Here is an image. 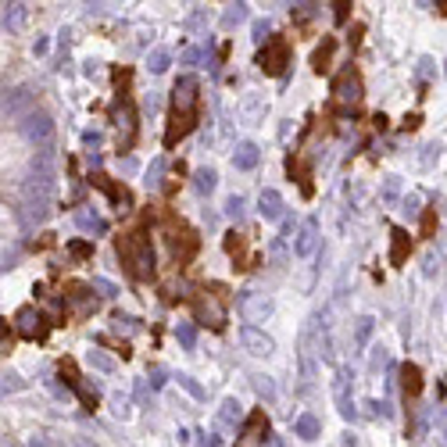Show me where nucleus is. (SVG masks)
<instances>
[{
	"instance_id": "1",
	"label": "nucleus",
	"mask_w": 447,
	"mask_h": 447,
	"mask_svg": "<svg viewBox=\"0 0 447 447\" xmlns=\"http://www.w3.org/2000/svg\"><path fill=\"white\" fill-rule=\"evenodd\" d=\"M118 258H122L125 268H129L133 279H151V276H154V247H151V240H147L143 233L122 236Z\"/></svg>"
},
{
	"instance_id": "2",
	"label": "nucleus",
	"mask_w": 447,
	"mask_h": 447,
	"mask_svg": "<svg viewBox=\"0 0 447 447\" xmlns=\"http://www.w3.org/2000/svg\"><path fill=\"white\" fill-rule=\"evenodd\" d=\"M197 101H201V79L197 75H179L172 86V115H194L197 118Z\"/></svg>"
},
{
	"instance_id": "3",
	"label": "nucleus",
	"mask_w": 447,
	"mask_h": 447,
	"mask_svg": "<svg viewBox=\"0 0 447 447\" xmlns=\"http://www.w3.org/2000/svg\"><path fill=\"white\" fill-rule=\"evenodd\" d=\"M111 122H115V129H118V151H133V143H136V107H133L129 97L111 104Z\"/></svg>"
},
{
	"instance_id": "4",
	"label": "nucleus",
	"mask_w": 447,
	"mask_h": 447,
	"mask_svg": "<svg viewBox=\"0 0 447 447\" xmlns=\"http://www.w3.org/2000/svg\"><path fill=\"white\" fill-rule=\"evenodd\" d=\"M333 401H337V411L344 422H355L358 419V408H355V397H350V369H337L333 376Z\"/></svg>"
},
{
	"instance_id": "5",
	"label": "nucleus",
	"mask_w": 447,
	"mask_h": 447,
	"mask_svg": "<svg viewBox=\"0 0 447 447\" xmlns=\"http://www.w3.org/2000/svg\"><path fill=\"white\" fill-rule=\"evenodd\" d=\"M272 311H276V305H272V297H268V294L247 290V294L240 297V315L247 318V326L268 322V318H272Z\"/></svg>"
},
{
	"instance_id": "6",
	"label": "nucleus",
	"mask_w": 447,
	"mask_h": 447,
	"mask_svg": "<svg viewBox=\"0 0 447 447\" xmlns=\"http://www.w3.org/2000/svg\"><path fill=\"white\" fill-rule=\"evenodd\" d=\"M18 133L29 140V143H51L54 140V118L47 115V111H33V115H25L22 122H18Z\"/></svg>"
},
{
	"instance_id": "7",
	"label": "nucleus",
	"mask_w": 447,
	"mask_h": 447,
	"mask_svg": "<svg viewBox=\"0 0 447 447\" xmlns=\"http://www.w3.org/2000/svg\"><path fill=\"white\" fill-rule=\"evenodd\" d=\"M36 104V86H14V90H4V118H25V115H33V107Z\"/></svg>"
},
{
	"instance_id": "8",
	"label": "nucleus",
	"mask_w": 447,
	"mask_h": 447,
	"mask_svg": "<svg viewBox=\"0 0 447 447\" xmlns=\"http://www.w3.org/2000/svg\"><path fill=\"white\" fill-rule=\"evenodd\" d=\"M258 65H261V72H268V75H283L286 65H290V47H286L283 40H268L265 51L258 54Z\"/></svg>"
},
{
	"instance_id": "9",
	"label": "nucleus",
	"mask_w": 447,
	"mask_h": 447,
	"mask_svg": "<svg viewBox=\"0 0 447 447\" xmlns=\"http://www.w3.org/2000/svg\"><path fill=\"white\" fill-rule=\"evenodd\" d=\"M261 444H268V419H265V411H251L236 447H261Z\"/></svg>"
},
{
	"instance_id": "10",
	"label": "nucleus",
	"mask_w": 447,
	"mask_h": 447,
	"mask_svg": "<svg viewBox=\"0 0 447 447\" xmlns=\"http://www.w3.org/2000/svg\"><path fill=\"white\" fill-rule=\"evenodd\" d=\"M315 251H318V218L308 215L297 226V233H294V254H297V258H311Z\"/></svg>"
},
{
	"instance_id": "11",
	"label": "nucleus",
	"mask_w": 447,
	"mask_h": 447,
	"mask_svg": "<svg viewBox=\"0 0 447 447\" xmlns=\"http://www.w3.org/2000/svg\"><path fill=\"white\" fill-rule=\"evenodd\" d=\"M333 93H337L340 104H358L361 101V75L355 68H344L337 79H333Z\"/></svg>"
},
{
	"instance_id": "12",
	"label": "nucleus",
	"mask_w": 447,
	"mask_h": 447,
	"mask_svg": "<svg viewBox=\"0 0 447 447\" xmlns=\"http://www.w3.org/2000/svg\"><path fill=\"white\" fill-rule=\"evenodd\" d=\"M240 344H244V350H251L254 358H268L276 350V340L268 337L265 329H258V326H244L240 329Z\"/></svg>"
},
{
	"instance_id": "13",
	"label": "nucleus",
	"mask_w": 447,
	"mask_h": 447,
	"mask_svg": "<svg viewBox=\"0 0 447 447\" xmlns=\"http://www.w3.org/2000/svg\"><path fill=\"white\" fill-rule=\"evenodd\" d=\"M194 311H197V322H204V326H212V329H222L226 326V308L218 305V297H197V305H194Z\"/></svg>"
},
{
	"instance_id": "14",
	"label": "nucleus",
	"mask_w": 447,
	"mask_h": 447,
	"mask_svg": "<svg viewBox=\"0 0 447 447\" xmlns=\"http://www.w3.org/2000/svg\"><path fill=\"white\" fill-rule=\"evenodd\" d=\"M236 115H240L244 125H261L265 122V97L261 93H247L240 101V107H236Z\"/></svg>"
},
{
	"instance_id": "15",
	"label": "nucleus",
	"mask_w": 447,
	"mask_h": 447,
	"mask_svg": "<svg viewBox=\"0 0 447 447\" xmlns=\"http://www.w3.org/2000/svg\"><path fill=\"white\" fill-rule=\"evenodd\" d=\"M283 212H286V204H283V194L279 190H261V197H258V215L265 218V222H279L283 218Z\"/></svg>"
},
{
	"instance_id": "16",
	"label": "nucleus",
	"mask_w": 447,
	"mask_h": 447,
	"mask_svg": "<svg viewBox=\"0 0 447 447\" xmlns=\"http://www.w3.org/2000/svg\"><path fill=\"white\" fill-rule=\"evenodd\" d=\"M14 326H18V333H22V337H29V340H33V337H43V315L36 311V308H18V315H14Z\"/></svg>"
},
{
	"instance_id": "17",
	"label": "nucleus",
	"mask_w": 447,
	"mask_h": 447,
	"mask_svg": "<svg viewBox=\"0 0 447 447\" xmlns=\"http://www.w3.org/2000/svg\"><path fill=\"white\" fill-rule=\"evenodd\" d=\"M258 162H261V147H258V143H251V140L236 143V151H233V165H236V168H240V172H251Z\"/></svg>"
},
{
	"instance_id": "18",
	"label": "nucleus",
	"mask_w": 447,
	"mask_h": 447,
	"mask_svg": "<svg viewBox=\"0 0 447 447\" xmlns=\"http://www.w3.org/2000/svg\"><path fill=\"white\" fill-rule=\"evenodd\" d=\"M408 251H411L408 229L394 226V229H390V265H405V261H408Z\"/></svg>"
},
{
	"instance_id": "19",
	"label": "nucleus",
	"mask_w": 447,
	"mask_h": 447,
	"mask_svg": "<svg viewBox=\"0 0 447 447\" xmlns=\"http://www.w3.org/2000/svg\"><path fill=\"white\" fill-rule=\"evenodd\" d=\"M297 350H301V376H305L308 383L315 379V347H311V326L301 333V344H297Z\"/></svg>"
},
{
	"instance_id": "20",
	"label": "nucleus",
	"mask_w": 447,
	"mask_h": 447,
	"mask_svg": "<svg viewBox=\"0 0 447 447\" xmlns=\"http://www.w3.org/2000/svg\"><path fill=\"white\" fill-rule=\"evenodd\" d=\"M25 18H29V4H4V14H0V22H4V33H18V29L25 25Z\"/></svg>"
},
{
	"instance_id": "21",
	"label": "nucleus",
	"mask_w": 447,
	"mask_h": 447,
	"mask_svg": "<svg viewBox=\"0 0 447 447\" xmlns=\"http://www.w3.org/2000/svg\"><path fill=\"white\" fill-rule=\"evenodd\" d=\"M240 419H244V405L236 401V397H226V401H222V408H218V419H215V422H218L222 429H233Z\"/></svg>"
},
{
	"instance_id": "22",
	"label": "nucleus",
	"mask_w": 447,
	"mask_h": 447,
	"mask_svg": "<svg viewBox=\"0 0 447 447\" xmlns=\"http://www.w3.org/2000/svg\"><path fill=\"white\" fill-rule=\"evenodd\" d=\"M294 433L301 440H318V433H322V422H318V415L305 411V415H297V422H294Z\"/></svg>"
},
{
	"instance_id": "23",
	"label": "nucleus",
	"mask_w": 447,
	"mask_h": 447,
	"mask_svg": "<svg viewBox=\"0 0 447 447\" xmlns=\"http://www.w3.org/2000/svg\"><path fill=\"white\" fill-rule=\"evenodd\" d=\"M372 329H376V318H372V315H361L358 322H355V355H361V350L369 347Z\"/></svg>"
},
{
	"instance_id": "24",
	"label": "nucleus",
	"mask_w": 447,
	"mask_h": 447,
	"mask_svg": "<svg viewBox=\"0 0 447 447\" xmlns=\"http://www.w3.org/2000/svg\"><path fill=\"white\" fill-rule=\"evenodd\" d=\"M75 226L86 229V233H107V222L97 212H90V207H79L75 212Z\"/></svg>"
},
{
	"instance_id": "25",
	"label": "nucleus",
	"mask_w": 447,
	"mask_h": 447,
	"mask_svg": "<svg viewBox=\"0 0 447 447\" xmlns=\"http://www.w3.org/2000/svg\"><path fill=\"white\" fill-rule=\"evenodd\" d=\"M168 65H172V51H168V47H154V51L147 54V68H151L154 75L168 72Z\"/></svg>"
},
{
	"instance_id": "26",
	"label": "nucleus",
	"mask_w": 447,
	"mask_h": 447,
	"mask_svg": "<svg viewBox=\"0 0 447 447\" xmlns=\"http://www.w3.org/2000/svg\"><path fill=\"white\" fill-rule=\"evenodd\" d=\"M247 18V4L244 0H236V4H226V11H222V29H236Z\"/></svg>"
},
{
	"instance_id": "27",
	"label": "nucleus",
	"mask_w": 447,
	"mask_h": 447,
	"mask_svg": "<svg viewBox=\"0 0 447 447\" xmlns=\"http://www.w3.org/2000/svg\"><path fill=\"white\" fill-rule=\"evenodd\" d=\"M201 29H207V8H194L183 22V33H190V36H197Z\"/></svg>"
},
{
	"instance_id": "28",
	"label": "nucleus",
	"mask_w": 447,
	"mask_h": 447,
	"mask_svg": "<svg viewBox=\"0 0 447 447\" xmlns=\"http://www.w3.org/2000/svg\"><path fill=\"white\" fill-rule=\"evenodd\" d=\"M215 186H218L215 168H197V172H194V190H197V194H212Z\"/></svg>"
},
{
	"instance_id": "29",
	"label": "nucleus",
	"mask_w": 447,
	"mask_h": 447,
	"mask_svg": "<svg viewBox=\"0 0 447 447\" xmlns=\"http://www.w3.org/2000/svg\"><path fill=\"white\" fill-rule=\"evenodd\" d=\"M401 379H405V394L408 397H415L422 390V372H419V365H405L401 369Z\"/></svg>"
},
{
	"instance_id": "30",
	"label": "nucleus",
	"mask_w": 447,
	"mask_h": 447,
	"mask_svg": "<svg viewBox=\"0 0 447 447\" xmlns=\"http://www.w3.org/2000/svg\"><path fill=\"white\" fill-rule=\"evenodd\" d=\"M333 47H337V40H333V36H326V40H322V47H318V51H315V58H311L315 72H326V68H329V54H333Z\"/></svg>"
},
{
	"instance_id": "31",
	"label": "nucleus",
	"mask_w": 447,
	"mask_h": 447,
	"mask_svg": "<svg viewBox=\"0 0 447 447\" xmlns=\"http://www.w3.org/2000/svg\"><path fill=\"white\" fill-rule=\"evenodd\" d=\"M143 183H147V190H162V183H165V157H154Z\"/></svg>"
},
{
	"instance_id": "32",
	"label": "nucleus",
	"mask_w": 447,
	"mask_h": 447,
	"mask_svg": "<svg viewBox=\"0 0 447 447\" xmlns=\"http://www.w3.org/2000/svg\"><path fill=\"white\" fill-rule=\"evenodd\" d=\"M397 194H401V179H397V175H387V183H383V190H379V201L387 204V207H394Z\"/></svg>"
},
{
	"instance_id": "33",
	"label": "nucleus",
	"mask_w": 447,
	"mask_h": 447,
	"mask_svg": "<svg viewBox=\"0 0 447 447\" xmlns=\"http://www.w3.org/2000/svg\"><path fill=\"white\" fill-rule=\"evenodd\" d=\"M175 337H179V344H183L186 350L197 347V329L190 326V322H179V326H175Z\"/></svg>"
},
{
	"instance_id": "34",
	"label": "nucleus",
	"mask_w": 447,
	"mask_h": 447,
	"mask_svg": "<svg viewBox=\"0 0 447 447\" xmlns=\"http://www.w3.org/2000/svg\"><path fill=\"white\" fill-rule=\"evenodd\" d=\"M86 361L93 365V369H101V372H115V358H107L104 350H90Z\"/></svg>"
},
{
	"instance_id": "35",
	"label": "nucleus",
	"mask_w": 447,
	"mask_h": 447,
	"mask_svg": "<svg viewBox=\"0 0 447 447\" xmlns=\"http://www.w3.org/2000/svg\"><path fill=\"white\" fill-rule=\"evenodd\" d=\"M244 212H247V201H244L240 194H233V197L226 201V215H229L233 222H240V218H244Z\"/></svg>"
},
{
	"instance_id": "36",
	"label": "nucleus",
	"mask_w": 447,
	"mask_h": 447,
	"mask_svg": "<svg viewBox=\"0 0 447 447\" xmlns=\"http://www.w3.org/2000/svg\"><path fill=\"white\" fill-rule=\"evenodd\" d=\"M111 411H115L118 419H129V397H125V394H111Z\"/></svg>"
},
{
	"instance_id": "37",
	"label": "nucleus",
	"mask_w": 447,
	"mask_h": 447,
	"mask_svg": "<svg viewBox=\"0 0 447 447\" xmlns=\"http://www.w3.org/2000/svg\"><path fill=\"white\" fill-rule=\"evenodd\" d=\"M419 204H422L419 194H408V197L401 201V212H405L408 218H419V215H422V207H419Z\"/></svg>"
},
{
	"instance_id": "38",
	"label": "nucleus",
	"mask_w": 447,
	"mask_h": 447,
	"mask_svg": "<svg viewBox=\"0 0 447 447\" xmlns=\"http://www.w3.org/2000/svg\"><path fill=\"white\" fill-rule=\"evenodd\" d=\"M433 72H437V61H433V58H422V61H419V68H415L419 83H429V79H433Z\"/></svg>"
},
{
	"instance_id": "39",
	"label": "nucleus",
	"mask_w": 447,
	"mask_h": 447,
	"mask_svg": "<svg viewBox=\"0 0 447 447\" xmlns=\"http://www.w3.org/2000/svg\"><path fill=\"white\" fill-rule=\"evenodd\" d=\"M179 387H183L186 394H194L197 401H201V397H204V387H201V383H197L194 376H179Z\"/></svg>"
},
{
	"instance_id": "40",
	"label": "nucleus",
	"mask_w": 447,
	"mask_h": 447,
	"mask_svg": "<svg viewBox=\"0 0 447 447\" xmlns=\"http://www.w3.org/2000/svg\"><path fill=\"white\" fill-rule=\"evenodd\" d=\"M68 254H72V258H90V254H93V244H86V240H72V244H68Z\"/></svg>"
},
{
	"instance_id": "41",
	"label": "nucleus",
	"mask_w": 447,
	"mask_h": 447,
	"mask_svg": "<svg viewBox=\"0 0 447 447\" xmlns=\"http://www.w3.org/2000/svg\"><path fill=\"white\" fill-rule=\"evenodd\" d=\"M254 390H258L261 397H276V387H272L268 376H254Z\"/></svg>"
},
{
	"instance_id": "42",
	"label": "nucleus",
	"mask_w": 447,
	"mask_h": 447,
	"mask_svg": "<svg viewBox=\"0 0 447 447\" xmlns=\"http://www.w3.org/2000/svg\"><path fill=\"white\" fill-rule=\"evenodd\" d=\"M268 33H272V25H268V18H261V22H254V36H251V40L261 47V43L268 40Z\"/></svg>"
},
{
	"instance_id": "43",
	"label": "nucleus",
	"mask_w": 447,
	"mask_h": 447,
	"mask_svg": "<svg viewBox=\"0 0 447 447\" xmlns=\"http://www.w3.org/2000/svg\"><path fill=\"white\" fill-rule=\"evenodd\" d=\"M101 140H104V136H101V129H86V133H83L86 154H93V151H97V147H101Z\"/></svg>"
},
{
	"instance_id": "44",
	"label": "nucleus",
	"mask_w": 447,
	"mask_h": 447,
	"mask_svg": "<svg viewBox=\"0 0 447 447\" xmlns=\"http://www.w3.org/2000/svg\"><path fill=\"white\" fill-rule=\"evenodd\" d=\"M90 290H97L101 297H115L118 290H115V283H107V279H93L90 283Z\"/></svg>"
},
{
	"instance_id": "45",
	"label": "nucleus",
	"mask_w": 447,
	"mask_h": 447,
	"mask_svg": "<svg viewBox=\"0 0 447 447\" xmlns=\"http://www.w3.org/2000/svg\"><path fill=\"white\" fill-rule=\"evenodd\" d=\"M0 390H4V394H14V390H22V379L14 376V372H4V383H0Z\"/></svg>"
},
{
	"instance_id": "46",
	"label": "nucleus",
	"mask_w": 447,
	"mask_h": 447,
	"mask_svg": "<svg viewBox=\"0 0 447 447\" xmlns=\"http://www.w3.org/2000/svg\"><path fill=\"white\" fill-rule=\"evenodd\" d=\"M115 329H118V333H122V329H125V333H136L140 326H136V318H129V315H115Z\"/></svg>"
},
{
	"instance_id": "47",
	"label": "nucleus",
	"mask_w": 447,
	"mask_h": 447,
	"mask_svg": "<svg viewBox=\"0 0 447 447\" xmlns=\"http://www.w3.org/2000/svg\"><path fill=\"white\" fill-rule=\"evenodd\" d=\"M369 408H372V415H383V419H394L390 401H369Z\"/></svg>"
},
{
	"instance_id": "48",
	"label": "nucleus",
	"mask_w": 447,
	"mask_h": 447,
	"mask_svg": "<svg viewBox=\"0 0 447 447\" xmlns=\"http://www.w3.org/2000/svg\"><path fill=\"white\" fill-rule=\"evenodd\" d=\"M333 8H337V11H333V18H337V22H347V14H350V4H347V0H340V4H333Z\"/></svg>"
},
{
	"instance_id": "49",
	"label": "nucleus",
	"mask_w": 447,
	"mask_h": 447,
	"mask_svg": "<svg viewBox=\"0 0 447 447\" xmlns=\"http://www.w3.org/2000/svg\"><path fill=\"white\" fill-rule=\"evenodd\" d=\"M14 261H18V247L4 251V272H8V268H14Z\"/></svg>"
},
{
	"instance_id": "50",
	"label": "nucleus",
	"mask_w": 447,
	"mask_h": 447,
	"mask_svg": "<svg viewBox=\"0 0 447 447\" xmlns=\"http://www.w3.org/2000/svg\"><path fill=\"white\" fill-rule=\"evenodd\" d=\"M29 447H54V444H51V437L36 433V437H29Z\"/></svg>"
},
{
	"instance_id": "51",
	"label": "nucleus",
	"mask_w": 447,
	"mask_h": 447,
	"mask_svg": "<svg viewBox=\"0 0 447 447\" xmlns=\"http://www.w3.org/2000/svg\"><path fill=\"white\" fill-rule=\"evenodd\" d=\"M318 4H297V18H311Z\"/></svg>"
},
{
	"instance_id": "52",
	"label": "nucleus",
	"mask_w": 447,
	"mask_h": 447,
	"mask_svg": "<svg viewBox=\"0 0 447 447\" xmlns=\"http://www.w3.org/2000/svg\"><path fill=\"white\" fill-rule=\"evenodd\" d=\"M47 47H51V40H47V36H40L36 43H33V54L40 58V54H47Z\"/></svg>"
},
{
	"instance_id": "53",
	"label": "nucleus",
	"mask_w": 447,
	"mask_h": 447,
	"mask_svg": "<svg viewBox=\"0 0 447 447\" xmlns=\"http://www.w3.org/2000/svg\"><path fill=\"white\" fill-rule=\"evenodd\" d=\"M379 365H387V350L376 347V355H372V369H379Z\"/></svg>"
},
{
	"instance_id": "54",
	"label": "nucleus",
	"mask_w": 447,
	"mask_h": 447,
	"mask_svg": "<svg viewBox=\"0 0 447 447\" xmlns=\"http://www.w3.org/2000/svg\"><path fill=\"white\" fill-rule=\"evenodd\" d=\"M151 383H154V390H162V387H165V372L154 369V372H151Z\"/></svg>"
},
{
	"instance_id": "55",
	"label": "nucleus",
	"mask_w": 447,
	"mask_h": 447,
	"mask_svg": "<svg viewBox=\"0 0 447 447\" xmlns=\"http://www.w3.org/2000/svg\"><path fill=\"white\" fill-rule=\"evenodd\" d=\"M68 447H97V444L86 440V437H68Z\"/></svg>"
},
{
	"instance_id": "56",
	"label": "nucleus",
	"mask_w": 447,
	"mask_h": 447,
	"mask_svg": "<svg viewBox=\"0 0 447 447\" xmlns=\"http://www.w3.org/2000/svg\"><path fill=\"white\" fill-rule=\"evenodd\" d=\"M101 162H104V157H101L97 151H93V154H86V165H90V168H101Z\"/></svg>"
},
{
	"instance_id": "57",
	"label": "nucleus",
	"mask_w": 447,
	"mask_h": 447,
	"mask_svg": "<svg viewBox=\"0 0 447 447\" xmlns=\"http://www.w3.org/2000/svg\"><path fill=\"white\" fill-rule=\"evenodd\" d=\"M197 58H201V51H186V54H183V65H194Z\"/></svg>"
},
{
	"instance_id": "58",
	"label": "nucleus",
	"mask_w": 447,
	"mask_h": 447,
	"mask_svg": "<svg viewBox=\"0 0 447 447\" xmlns=\"http://www.w3.org/2000/svg\"><path fill=\"white\" fill-rule=\"evenodd\" d=\"M265 447H283V440H279V437H268V444H265Z\"/></svg>"
},
{
	"instance_id": "59",
	"label": "nucleus",
	"mask_w": 447,
	"mask_h": 447,
	"mask_svg": "<svg viewBox=\"0 0 447 447\" xmlns=\"http://www.w3.org/2000/svg\"><path fill=\"white\" fill-rule=\"evenodd\" d=\"M440 444H444V447H447V429H444V437H440Z\"/></svg>"
}]
</instances>
